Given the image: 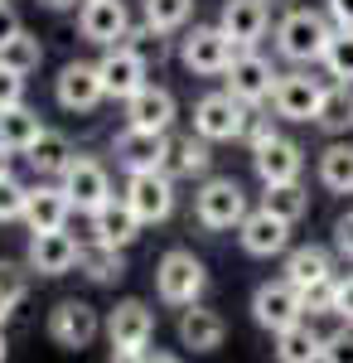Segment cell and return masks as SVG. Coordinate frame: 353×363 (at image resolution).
<instances>
[{"label": "cell", "instance_id": "obj_12", "mask_svg": "<svg viewBox=\"0 0 353 363\" xmlns=\"http://www.w3.org/2000/svg\"><path fill=\"white\" fill-rule=\"evenodd\" d=\"M54 97L63 112H97L102 102H107V87H102V73H97V63H82V58H73V63H63L54 78Z\"/></svg>", "mask_w": 353, "mask_h": 363}, {"label": "cell", "instance_id": "obj_24", "mask_svg": "<svg viewBox=\"0 0 353 363\" xmlns=\"http://www.w3.org/2000/svg\"><path fill=\"white\" fill-rule=\"evenodd\" d=\"M68 213H73V203L63 194V184L39 179V184L29 189V208H25L29 233H58V228H68Z\"/></svg>", "mask_w": 353, "mask_h": 363}, {"label": "cell", "instance_id": "obj_38", "mask_svg": "<svg viewBox=\"0 0 353 363\" xmlns=\"http://www.w3.org/2000/svg\"><path fill=\"white\" fill-rule=\"evenodd\" d=\"M320 68H325L334 83H353V29H334V39H329Z\"/></svg>", "mask_w": 353, "mask_h": 363}, {"label": "cell", "instance_id": "obj_36", "mask_svg": "<svg viewBox=\"0 0 353 363\" xmlns=\"http://www.w3.org/2000/svg\"><path fill=\"white\" fill-rule=\"evenodd\" d=\"M29 267H20V262H0V325L15 315V310L25 306V296H29Z\"/></svg>", "mask_w": 353, "mask_h": 363}, {"label": "cell", "instance_id": "obj_1", "mask_svg": "<svg viewBox=\"0 0 353 363\" xmlns=\"http://www.w3.org/2000/svg\"><path fill=\"white\" fill-rule=\"evenodd\" d=\"M329 39H334V20L325 10H310V5H296L276 20V54L296 68H315L325 58Z\"/></svg>", "mask_w": 353, "mask_h": 363}, {"label": "cell", "instance_id": "obj_18", "mask_svg": "<svg viewBox=\"0 0 353 363\" xmlns=\"http://www.w3.org/2000/svg\"><path fill=\"white\" fill-rule=\"evenodd\" d=\"M164 150H169V136L160 131H140V126H126L111 140V155L126 174H145V169H164Z\"/></svg>", "mask_w": 353, "mask_h": 363}, {"label": "cell", "instance_id": "obj_37", "mask_svg": "<svg viewBox=\"0 0 353 363\" xmlns=\"http://www.w3.org/2000/svg\"><path fill=\"white\" fill-rule=\"evenodd\" d=\"M121 44H126L131 54H140L145 63H164V58H169V34H164V29H155L150 20H140V25H131Z\"/></svg>", "mask_w": 353, "mask_h": 363}, {"label": "cell", "instance_id": "obj_19", "mask_svg": "<svg viewBox=\"0 0 353 363\" xmlns=\"http://www.w3.org/2000/svg\"><path fill=\"white\" fill-rule=\"evenodd\" d=\"M237 242L247 257H281V252H291V223L276 218L271 208H252L237 228Z\"/></svg>", "mask_w": 353, "mask_h": 363}, {"label": "cell", "instance_id": "obj_23", "mask_svg": "<svg viewBox=\"0 0 353 363\" xmlns=\"http://www.w3.org/2000/svg\"><path fill=\"white\" fill-rule=\"evenodd\" d=\"M281 272H286V281L296 286L300 296H305V291H315V286H329V281L339 277V272H334V252H329V247H315V242L291 247Z\"/></svg>", "mask_w": 353, "mask_h": 363}, {"label": "cell", "instance_id": "obj_34", "mask_svg": "<svg viewBox=\"0 0 353 363\" xmlns=\"http://www.w3.org/2000/svg\"><path fill=\"white\" fill-rule=\"evenodd\" d=\"M39 63H44V44H39V34H29V29H15V34L0 44V68L20 73V78H29Z\"/></svg>", "mask_w": 353, "mask_h": 363}, {"label": "cell", "instance_id": "obj_31", "mask_svg": "<svg viewBox=\"0 0 353 363\" xmlns=\"http://www.w3.org/2000/svg\"><path fill=\"white\" fill-rule=\"evenodd\" d=\"M78 272L97 286H116L126 277V252L121 247H102V242H82L78 252Z\"/></svg>", "mask_w": 353, "mask_h": 363}, {"label": "cell", "instance_id": "obj_51", "mask_svg": "<svg viewBox=\"0 0 353 363\" xmlns=\"http://www.w3.org/2000/svg\"><path fill=\"white\" fill-rule=\"evenodd\" d=\"M10 359V344H5V325H0V363Z\"/></svg>", "mask_w": 353, "mask_h": 363}, {"label": "cell", "instance_id": "obj_2", "mask_svg": "<svg viewBox=\"0 0 353 363\" xmlns=\"http://www.w3.org/2000/svg\"><path fill=\"white\" fill-rule=\"evenodd\" d=\"M203 291H208V267L189 247H169L155 262V296H160L164 306L189 310V306L203 301Z\"/></svg>", "mask_w": 353, "mask_h": 363}, {"label": "cell", "instance_id": "obj_29", "mask_svg": "<svg viewBox=\"0 0 353 363\" xmlns=\"http://www.w3.org/2000/svg\"><path fill=\"white\" fill-rule=\"evenodd\" d=\"M315 126H320L329 140L349 136V131H353V83H329L325 87V102H320Z\"/></svg>", "mask_w": 353, "mask_h": 363}, {"label": "cell", "instance_id": "obj_9", "mask_svg": "<svg viewBox=\"0 0 353 363\" xmlns=\"http://www.w3.org/2000/svg\"><path fill=\"white\" fill-rule=\"evenodd\" d=\"M58 184H63V194H68V203L78 208V213H97L111 194V174L102 160H92V155H73L68 160V169L58 174Z\"/></svg>", "mask_w": 353, "mask_h": 363}, {"label": "cell", "instance_id": "obj_46", "mask_svg": "<svg viewBox=\"0 0 353 363\" xmlns=\"http://www.w3.org/2000/svg\"><path fill=\"white\" fill-rule=\"evenodd\" d=\"M15 29H25V25H20V15H15L10 5H0V44H5V39H10Z\"/></svg>", "mask_w": 353, "mask_h": 363}, {"label": "cell", "instance_id": "obj_47", "mask_svg": "<svg viewBox=\"0 0 353 363\" xmlns=\"http://www.w3.org/2000/svg\"><path fill=\"white\" fill-rule=\"evenodd\" d=\"M140 363H184V359H174V354H160V349H155V354H145Z\"/></svg>", "mask_w": 353, "mask_h": 363}, {"label": "cell", "instance_id": "obj_50", "mask_svg": "<svg viewBox=\"0 0 353 363\" xmlns=\"http://www.w3.org/2000/svg\"><path fill=\"white\" fill-rule=\"evenodd\" d=\"M267 5H271V10H296L300 0H267Z\"/></svg>", "mask_w": 353, "mask_h": 363}, {"label": "cell", "instance_id": "obj_25", "mask_svg": "<svg viewBox=\"0 0 353 363\" xmlns=\"http://www.w3.org/2000/svg\"><path fill=\"white\" fill-rule=\"evenodd\" d=\"M223 339H228V325H223L218 310H208V306L179 310V344L189 354H213V349H223Z\"/></svg>", "mask_w": 353, "mask_h": 363}, {"label": "cell", "instance_id": "obj_3", "mask_svg": "<svg viewBox=\"0 0 353 363\" xmlns=\"http://www.w3.org/2000/svg\"><path fill=\"white\" fill-rule=\"evenodd\" d=\"M247 213H252V208H247V189L232 179V174H213V179H203L198 194H194V218H198V228H208V233L242 228Z\"/></svg>", "mask_w": 353, "mask_h": 363}, {"label": "cell", "instance_id": "obj_21", "mask_svg": "<svg viewBox=\"0 0 353 363\" xmlns=\"http://www.w3.org/2000/svg\"><path fill=\"white\" fill-rule=\"evenodd\" d=\"M252 169H257L262 184H291V179L305 174V150L291 136H276L271 145L252 150Z\"/></svg>", "mask_w": 353, "mask_h": 363}, {"label": "cell", "instance_id": "obj_7", "mask_svg": "<svg viewBox=\"0 0 353 363\" xmlns=\"http://www.w3.org/2000/svg\"><path fill=\"white\" fill-rule=\"evenodd\" d=\"M325 87L310 68H291V73H281L276 78V92H271V112L281 121H310L315 126V116H320V102H325Z\"/></svg>", "mask_w": 353, "mask_h": 363}, {"label": "cell", "instance_id": "obj_8", "mask_svg": "<svg viewBox=\"0 0 353 363\" xmlns=\"http://www.w3.org/2000/svg\"><path fill=\"white\" fill-rule=\"evenodd\" d=\"M126 208L140 218V228H155L174 213V179L164 169H145V174H126Z\"/></svg>", "mask_w": 353, "mask_h": 363}, {"label": "cell", "instance_id": "obj_32", "mask_svg": "<svg viewBox=\"0 0 353 363\" xmlns=\"http://www.w3.org/2000/svg\"><path fill=\"white\" fill-rule=\"evenodd\" d=\"M320 184L329 194H353V140H329L320 150Z\"/></svg>", "mask_w": 353, "mask_h": 363}, {"label": "cell", "instance_id": "obj_22", "mask_svg": "<svg viewBox=\"0 0 353 363\" xmlns=\"http://www.w3.org/2000/svg\"><path fill=\"white\" fill-rule=\"evenodd\" d=\"M87 228H92V242H102V247H131L140 238V218L126 208V199H107L97 213H87Z\"/></svg>", "mask_w": 353, "mask_h": 363}, {"label": "cell", "instance_id": "obj_20", "mask_svg": "<svg viewBox=\"0 0 353 363\" xmlns=\"http://www.w3.org/2000/svg\"><path fill=\"white\" fill-rule=\"evenodd\" d=\"M174 116H179V102H174V92L160 83H145L126 102V126H140V131H160L169 136V126H174Z\"/></svg>", "mask_w": 353, "mask_h": 363}, {"label": "cell", "instance_id": "obj_48", "mask_svg": "<svg viewBox=\"0 0 353 363\" xmlns=\"http://www.w3.org/2000/svg\"><path fill=\"white\" fill-rule=\"evenodd\" d=\"M44 10H68V5H78V0H39Z\"/></svg>", "mask_w": 353, "mask_h": 363}, {"label": "cell", "instance_id": "obj_52", "mask_svg": "<svg viewBox=\"0 0 353 363\" xmlns=\"http://www.w3.org/2000/svg\"><path fill=\"white\" fill-rule=\"evenodd\" d=\"M0 5H5V0H0Z\"/></svg>", "mask_w": 353, "mask_h": 363}, {"label": "cell", "instance_id": "obj_11", "mask_svg": "<svg viewBox=\"0 0 353 363\" xmlns=\"http://www.w3.org/2000/svg\"><path fill=\"white\" fill-rule=\"evenodd\" d=\"M228 78V92L237 97V102H247L252 112L262 107V102H271V92H276V73L271 68V58H262L257 49H237V58H232V68L223 73Z\"/></svg>", "mask_w": 353, "mask_h": 363}, {"label": "cell", "instance_id": "obj_39", "mask_svg": "<svg viewBox=\"0 0 353 363\" xmlns=\"http://www.w3.org/2000/svg\"><path fill=\"white\" fill-rule=\"evenodd\" d=\"M25 208H29V184L5 174L0 179V223H25Z\"/></svg>", "mask_w": 353, "mask_h": 363}, {"label": "cell", "instance_id": "obj_42", "mask_svg": "<svg viewBox=\"0 0 353 363\" xmlns=\"http://www.w3.org/2000/svg\"><path fill=\"white\" fill-rule=\"evenodd\" d=\"M10 107H25V78L0 68V112H10Z\"/></svg>", "mask_w": 353, "mask_h": 363}, {"label": "cell", "instance_id": "obj_49", "mask_svg": "<svg viewBox=\"0 0 353 363\" xmlns=\"http://www.w3.org/2000/svg\"><path fill=\"white\" fill-rule=\"evenodd\" d=\"M5 174H10V150L0 145V179H5Z\"/></svg>", "mask_w": 353, "mask_h": 363}, {"label": "cell", "instance_id": "obj_28", "mask_svg": "<svg viewBox=\"0 0 353 363\" xmlns=\"http://www.w3.org/2000/svg\"><path fill=\"white\" fill-rule=\"evenodd\" d=\"M49 126H44V116L34 112V107H10V112H0V145L10 150V155H25L34 140L44 136Z\"/></svg>", "mask_w": 353, "mask_h": 363}, {"label": "cell", "instance_id": "obj_13", "mask_svg": "<svg viewBox=\"0 0 353 363\" xmlns=\"http://www.w3.org/2000/svg\"><path fill=\"white\" fill-rule=\"evenodd\" d=\"M252 320H257L262 330L281 335L286 325L305 320V296H300L286 277H281V281H262V286L252 291Z\"/></svg>", "mask_w": 353, "mask_h": 363}, {"label": "cell", "instance_id": "obj_30", "mask_svg": "<svg viewBox=\"0 0 353 363\" xmlns=\"http://www.w3.org/2000/svg\"><path fill=\"white\" fill-rule=\"evenodd\" d=\"M25 160L39 179H58V174L68 169V160H73V140L63 136V131H44V136L25 150Z\"/></svg>", "mask_w": 353, "mask_h": 363}, {"label": "cell", "instance_id": "obj_16", "mask_svg": "<svg viewBox=\"0 0 353 363\" xmlns=\"http://www.w3.org/2000/svg\"><path fill=\"white\" fill-rule=\"evenodd\" d=\"M97 73H102V87H107L111 102H131L140 87L150 83V63L140 54H131L126 44H116V49H107L97 58Z\"/></svg>", "mask_w": 353, "mask_h": 363}, {"label": "cell", "instance_id": "obj_27", "mask_svg": "<svg viewBox=\"0 0 353 363\" xmlns=\"http://www.w3.org/2000/svg\"><path fill=\"white\" fill-rule=\"evenodd\" d=\"M320 359H325V335L310 320H296L276 335V363H320Z\"/></svg>", "mask_w": 353, "mask_h": 363}, {"label": "cell", "instance_id": "obj_44", "mask_svg": "<svg viewBox=\"0 0 353 363\" xmlns=\"http://www.w3.org/2000/svg\"><path fill=\"white\" fill-rule=\"evenodd\" d=\"M334 257L353 262V208L344 213V218H334Z\"/></svg>", "mask_w": 353, "mask_h": 363}, {"label": "cell", "instance_id": "obj_26", "mask_svg": "<svg viewBox=\"0 0 353 363\" xmlns=\"http://www.w3.org/2000/svg\"><path fill=\"white\" fill-rule=\"evenodd\" d=\"M213 169V150L203 136H169V150H164V174L169 179H203Z\"/></svg>", "mask_w": 353, "mask_h": 363}, {"label": "cell", "instance_id": "obj_45", "mask_svg": "<svg viewBox=\"0 0 353 363\" xmlns=\"http://www.w3.org/2000/svg\"><path fill=\"white\" fill-rule=\"evenodd\" d=\"M325 15L334 20V29H353V0H325Z\"/></svg>", "mask_w": 353, "mask_h": 363}, {"label": "cell", "instance_id": "obj_43", "mask_svg": "<svg viewBox=\"0 0 353 363\" xmlns=\"http://www.w3.org/2000/svg\"><path fill=\"white\" fill-rule=\"evenodd\" d=\"M334 315H339L344 325H353V272L334 281Z\"/></svg>", "mask_w": 353, "mask_h": 363}, {"label": "cell", "instance_id": "obj_33", "mask_svg": "<svg viewBox=\"0 0 353 363\" xmlns=\"http://www.w3.org/2000/svg\"><path fill=\"white\" fill-rule=\"evenodd\" d=\"M262 208H271L276 218H286V223L296 228L310 213V189L300 179H291V184H262Z\"/></svg>", "mask_w": 353, "mask_h": 363}, {"label": "cell", "instance_id": "obj_10", "mask_svg": "<svg viewBox=\"0 0 353 363\" xmlns=\"http://www.w3.org/2000/svg\"><path fill=\"white\" fill-rule=\"evenodd\" d=\"M102 310L87 306V301H58L54 310H49V339H54L58 349H68V354H78V349H87L92 339L102 335Z\"/></svg>", "mask_w": 353, "mask_h": 363}, {"label": "cell", "instance_id": "obj_40", "mask_svg": "<svg viewBox=\"0 0 353 363\" xmlns=\"http://www.w3.org/2000/svg\"><path fill=\"white\" fill-rule=\"evenodd\" d=\"M320 363H353V325H339L334 335H325V359Z\"/></svg>", "mask_w": 353, "mask_h": 363}, {"label": "cell", "instance_id": "obj_5", "mask_svg": "<svg viewBox=\"0 0 353 363\" xmlns=\"http://www.w3.org/2000/svg\"><path fill=\"white\" fill-rule=\"evenodd\" d=\"M232 58H237V44L218 25H189L179 39V63L194 78H223L232 68Z\"/></svg>", "mask_w": 353, "mask_h": 363}, {"label": "cell", "instance_id": "obj_35", "mask_svg": "<svg viewBox=\"0 0 353 363\" xmlns=\"http://www.w3.org/2000/svg\"><path fill=\"white\" fill-rule=\"evenodd\" d=\"M140 20H150L164 34H179L194 20V0H140Z\"/></svg>", "mask_w": 353, "mask_h": 363}, {"label": "cell", "instance_id": "obj_14", "mask_svg": "<svg viewBox=\"0 0 353 363\" xmlns=\"http://www.w3.org/2000/svg\"><path fill=\"white\" fill-rule=\"evenodd\" d=\"M78 252H82V242L68 228H58V233H29L25 267L34 277H68L78 267Z\"/></svg>", "mask_w": 353, "mask_h": 363}, {"label": "cell", "instance_id": "obj_4", "mask_svg": "<svg viewBox=\"0 0 353 363\" xmlns=\"http://www.w3.org/2000/svg\"><path fill=\"white\" fill-rule=\"evenodd\" d=\"M247 121H252V107L237 102L228 87L223 92H203L194 102V136H203L208 145H218V140H242Z\"/></svg>", "mask_w": 353, "mask_h": 363}, {"label": "cell", "instance_id": "obj_6", "mask_svg": "<svg viewBox=\"0 0 353 363\" xmlns=\"http://www.w3.org/2000/svg\"><path fill=\"white\" fill-rule=\"evenodd\" d=\"M107 339H111V354H150L155 344V310L145 301H116L107 310Z\"/></svg>", "mask_w": 353, "mask_h": 363}, {"label": "cell", "instance_id": "obj_15", "mask_svg": "<svg viewBox=\"0 0 353 363\" xmlns=\"http://www.w3.org/2000/svg\"><path fill=\"white\" fill-rule=\"evenodd\" d=\"M131 29V10L126 0H82L78 10V34L97 49H116Z\"/></svg>", "mask_w": 353, "mask_h": 363}, {"label": "cell", "instance_id": "obj_17", "mask_svg": "<svg viewBox=\"0 0 353 363\" xmlns=\"http://www.w3.org/2000/svg\"><path fill=\"white\" fill-rule=\"evenodd\" d=\"M218 29H223L237 49H257V44L271 34V5H267V0H223Z\"/></svg>", "mask_w": 353, "mask_h": 363}, {"label": "cell", "instance_id": "obj_41", "mask_svg": "<svg viewBox=\"0 0 353 363\" xmlns=\"http://www.w3.org/2000/svg\"><path fill=\"white\" fill-rule=\"evenodd\" d=\"M281 136V126H276V116H262V112H252V121H247V150H262V145H271V140Z\"/></svg>", "mask_w": 353, "mask_h": 363}]
</instances>
